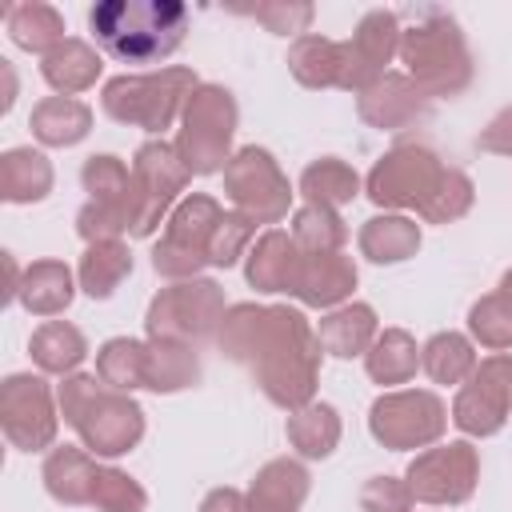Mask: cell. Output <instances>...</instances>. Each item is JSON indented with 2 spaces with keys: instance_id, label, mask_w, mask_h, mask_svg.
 <instances>
[{
  "instance_id": "obj_1",
  "label": "cell",
  "mask_w": 512,
  "mask_h": 512,
  "mask_svg": "<svg viewBox=\"0 0 512 512\" xmlns=\"http://www.w3.org/2000/svg\"><path fill=\"white\" fill-rule=\"evenodd\" d=\"M216 344L228 360L244 364L268 404L296 412L316 400L320 340L312 320L292 304H228Z\"/></svg>"
},
{
  "instance_id": "obj_36",
  "label": "cell",
  "mask_w": 512,
  "mask_h": 512,
  "mask_svg": "<svg viewBox=\"0 0 512 512\" xmlns=\"http://www.w3.org/2000/svg\"><path fill=\"white\" fill-rule=\"evenodd\" d=\"M364 192L360 172L340 160V156H320L300 172V196L304 204H320V208H344Z\"/></svg>"
},
{
  "instance_id": "obj_45",
  "label": "cell",
  "mask_w": 512,
  "mask_h": 512,
  "mask_svg": "<svg viewBox=\"0 0 512 512\" xmlns=\"http://www.w3.org/2000/svg\"><path fill=\"white\" fill-rule=\"evenodd\" d=\"M416 496L404 476H368L360 488V512H412Z\"/></svg>"
},
{
  "instance_id": "obj_31",
  "label": "cell",
  "mask_w": 512,
  "mask_h": 512,
  "mask_svg": "<svg viewBox=\"0 0 512 512\" xmlns=\"http://www.w3.org/2000/svg\"><path fill=\"white\" fill-rule=\"evenodd\" d=\"M364 372L372 384L380 388H396L408 384L420 372V344L408 328H380V336L372 340V348L364 352Z\"/></svg>"
},
{
  "instance_id": "obj_29",
  "label": "cell",
  "mask_w": 512,
  "mask_h": 512,
  "mask_svg": "<svg viewBox=\"0 0 512 512\" xmlns=\"http://www.w3.org/2000/svg\"><path fill=\"white\" fill-rule=\"evenodd\" d=\"M284 432H288V444L296 448L300 460H328V456L340 448L344 420H340L336 404H328V400H312V404L288 412Z\"/></svg>"
},
{
  "instance_id": "obj_7",
  "label": "cell",
  "mask_w": 512,
  "mask_h": 512,
  "mask_svg": "<svg viewBox=\"0 0 512 512\" xmlns=\"http://www.w3.org/2000/svg\"><path fill=\"white\" fill-rule=\"evenodd\" d=\"M228 312L224 288L212 276H192L164 284L144 312V332L148 340H180V344H200L220 332V320Z\"/></svg>"
},
{
  "instance_id": "obj_25",
  "label": "cell",
  "mask_w": 512,
  "mask_h": 512,
  "mask_svg": "<svg viewBox=\"0 0 512 512\" xmlns=\"http://www.w3.org/2000/svg\"><path fill=\"white\" fill-rule=\"evenodd\" d=\"M76 272L64 264V260H32L24 268V280H20V296L16 304L28 312V316H40V320H52L60 316L72 300H76Z\"/></svg>"
},
{
  "instance_id": "obj_11",
  "label": "cell",
  "mask_w": 512,
  "mask_h": 512,
  "mask_svg": "<svg viewBox=\"0 0 512 512\" xmlns=\"http://www.w3.org/2000/svg\"><path fill=\"white\" fill-rule=\"evenodd\" d=\"M0 428L4 440L20 452H52L60 432L56 388L44 372H12L0 384Z\"/></svg>"
},
{
  "instance_id": "obj_3",
  "label": "cell",
  "mask_w": 512,
  "mask_h": 512,
  "mask_svg": "<svg viewBox=\"0 0 512 512\" xmlns=\"http://www.w3.org/2000/svg\"><path fill=\"white\" fill-rule=\"evenodd\" d=\"M60 420L96 460L128 456L144 440V408L132 392L108 388L96 372H72L56 384Z\"/></svg>"
},
{
  "instance_id": "obj_6",
  "label": "cell",
  "mask_w": 512,
  "mask_h": 512,
  "mask_svg": "<svg viewBox=\"0 0 512 512\" xmlns=\"http://www.w3.org/2000/svg\"><path fill=\"white\" fill-rule=\"evenodd\" d=\"M240 124V108L236 96L224 84H200L184 112H180V128H176V152L184 160V168L192 176H212L224 172L232 160V136Z\"/></svg>"
},
{
  "instance_id": "obj_20",
  "label": "cell",
  "mask_w": 512,
  "mask_h": 512,
  "mask_svg": "<svg viewBox=\"0 0 512 512\" xmlns=\"http://www.w3.org/2000/svg\"><path fill=\"white\" fill-rule=\"evenodd\" d=\"M100 468H104V464H96V456H92L84 444H56L52 452H44L40 480H44V492H48L56 504L80 508V504H92Z\"/></svg>"
},
{
  "instance_id": "obj_28",
  "label": "cell",
  "mask_w": 512,
  "mask_h": 512,
  "mask_svg": "<svg viewBox=\"0 0 512 512\" xmlns=\"http://www.w3.org/2000/svg\"><path fill=\"white\" fill-rule=\"evenodd\" d=\"M28 356H32V364H36V372L64 380V376L80 372V364H84V356H88V340H84V332H80L76 324H68V320H44V324H36L32 336H28Z\"/></svg>"
},
{
  "instance_id": "obj_27",
  "label": "cell",
  "mask_w": 512,
  "mask_h": 512,
  "mask_svg": "<svg viewBox=\"0 0 512 512\" xmlns=\"http://www.w3.org/2000/svg\"><path fill=\"white\" fill-rule=\"evenodd\" d=\"M100 72H104L100 52L88 40H80V36H68L64 44H56L40 60V76H44V84L56 96H80V92H88L100 80Z\"/></svg>"
},
{
  "instance_id": "obj_5",
  "label": "cell",
  "mask_w": 512,
  "mask_h": 512,
  "mask_svg": "<svg viewBox=\"0 0 512 512\" xmlns=\"http://www.w3.org/2000/svg\"><path fill=\"white\" fill-rule=\"evenodd\" d=\"M400 64L404 76L416 80V88L436 100V96H460L472 84V52L468 36L456 16L448 12H428L400 36Z\"/></svg>"
},
{
  "instance_id": "obj_8",
  "label": "cell",
  "mask_w": 512,
  "mask_h": 512,
  "mask_svg": "<svg viewBox=\"0 0 512 512\" xmlns=\"http://www.w3.org/2000/svg\"><path fill=\"white\" fill-rule=\"evenodd\" d=\"M448 404L432 388H392L368 408V436L388 452H424L448 432Z\"/></svg>"
},
{
  "instance_id": "obj_16",
  "label": "cell",
  "mask_w": 512,
  "mask_h": 512,
  "mask_svg": "<svg viewBox=\"0 0 512 512\" xmlns=\"http://www.w3.org/2000/svg\"><path fill=\"white\" fill-rule=\"evenodd\" d=\"M400 20L388 8H372L360 16V24L352 28L348 40H340V92L360 96L364 88H372L388 64L400 56Z\"/></svg>"
},
{
  "instance_id": "obj_10",
  "label": "cell",
  "mask_w": 512,
  "mask_h": 512,
  "mask_svg": "<svg viewBox=\"0 0 512 512\" xmlns=\"http://www.w3.org/2000/svg\"><path fill=\"white\" fill-rule=\"evenodd\" d=\"M224 196L252 224H280L292 212L296 192H292L280 160L268 148L244 144L232 152V160L224 168Z\"/></svg>"
},
{
  "instance_id": "obj_46",
  "label": "cell",
  "mask_w": 512,
  "mask_h": 512,
  "mask_svg": "<svg viewBox=\"0 0 512 512\" xmlns=\"http://www.w3.org/2000/svg\"><path fill=\"white\" fill-rule=\"evenodd\" d=\"M476 148L480 152H492V156H512V104L500 108L476 136Z\"/></svg>"
},
{
  "instance_id": "obj_23",
  "label": "cell",
  "mask_w": 512,
  "mask_h": 512,
  "mask_svg": "<svg viewBox=\"0 0 512 512\" xmlns=\"http://www.w3.org/2000/svg\"><path fill=\"white\" fill-rule=\"evenodd\" d=\"M356 244H360V256L372 260V264H404L420 252L424 232L404 212H376L360 224Z\"/></svg>"
},
{
  "instance_id": "obj_39",
  "label": "cell",
  "mask_w": 512,
  "mask_h": 512,
  "mask_svg": "<svg viewBox=\"0 0 512 512\" xmlns=\"http://www.w3.org/2000/svg\"><path fill=\"white\" fill-rule=\"evenodd\" d=\"M292 240L300 244V252H344L348 244V224L336 208H320V204H300L292 212V224H288Z\"/></svg>"
},
{
  "instance_id": "obj_34",
  "label": "cell",
  "mask_w": 512,
  "mask_h": 512,
  "mask_svg": "<svg viewBox=\"0 0 512 512\" xmlns=\"http://www.w3.org/2000/svg\"><path fill=\"white\" fill-rule=\"evenodd\" d=\"M480 356H476V344L472 336L464 332H432L424 344H420V368L432 384H444V388H460L472 372H476Z\"/></svg>"
},
{
  "instance_id": "obj_43",
  "label": "cell",
  "mask_w": 512,
  "mask_h": 512,
  "mask_svg": "<svg viewBox=\"0 0 512 512\" xmlns=\"http://www.w3.org/2000/svg\"><path fill=\"white\" fill-rule=\"evenodd\" d=\"M92 508H100V512H148V492L124 468L104 464L100 480H96V492H92Z\"/></svg>"
},
{
  "instance_id": "obj_17",
  "label": "cell",
  "mask_w": 512,
  "mask_h": 512,
  "mask_svg": "<svg viewBox=\"0 0 512 512\" xmlns=\"http://www.w3.org/2000/svg\"><path fill=\"white\" fill-rule=\"evenodd\" d=\"M300 268H304V252L292 240V232H284V228H264L244 256L248 288L264 292V296H296Z\"/></svg>"
},
{
  "instance_id": "obj_24",
  "label": "cell",
  "mask_w": 512,
  "mask_h": 512,
  "mask_svg": "<svg viewBox=\"0 0 512 512\" xmlns=\"http://www.w3.org/2000/svg\"><path fill=\"white\" fill-rule=\"evenodd\" d=\"M80 184H84L88 200L108 204V208H120L132 220V232H136V224H140V192H136V180H132V164H124L112 152H96V156L84 160Z\"/></svg>"
},
{
  "instance_id": "obj_21",
  "label": "cell",
  "mask_w": 512,
  "mask_h": 512,
  "mask_svg": "<svg viewBox=\"0 0 512 512\" xmlns=\"http://www.w3.org/2000/svg\"><path fill=\"white\" fill-rule=\"evenodd\" d=\"M308 492H312V476H308L304 460L276 456L256 468V476L248 484V504H252V512H300Z\"/></svg>"
},
{
  "instance_id": "obj_48",
  "label": "cell",
  "mask_w": 512,
  "mask_h": 512,
  "mask_svg": "<svg viewBox=\"0 0 512 512\" xmlns=\"http://www.w3.org/2000/svg\"><path fill=\"white\" fill-rule=\"evenodd\" d=\"M500 292H504V296H508V300H512V268H508V272H504V276H500Z\"/></svg>"
},
{
  "instance_id": "obj_47",
  "label": "cell",
  "mask_w": 512,
  "mask_h": 512,
  "mask_svg": "<svg viewBox=\"0 0 512 512\" xmlns=\"http://www.w3.org/2000/svg\"><path fill=\"white\" fill-rule=\"evenodd\" d=\"M200 512H252V504H248V492L240 488H212L200 500Z\"/></svg>"
},
{
  "instance_id": "obj_30",
  "label": "cell",
  "mask_w": 512,
  "mask_h": 512,
  "mask_svg": "<svg viewBox=\"0 0 512 512\" xmlns=\"http://www.w3.org/2000/svg\"><path fill=\"white\" fill-rule=\"evenodd\" d=\"M92 108L80 96H44L32 116L28 128L44 148H72L92 132Z\"/></svg>"
},
{
  "instance_id": "obj_26",
  "label": "cell",
  "mask_w": 512,
  "mask_h": 512,
  "mask_svg": "<svg viewBox=\"0 0 512 512\" xmlns=\"http://www.w3.org/2000/svg\"><path fill=\"white\" fill-rule=\"evenodd\" d=\"M56 184V168L40 148H8L0 156V200L4 204H40Z\"/></svg>"
},
{
  "instance_id": "obj_13",
  "label": "cell",
  "mask_w": 512,
  "mask_h": 512,
  "mask_svg": "<svg viewBox=\"0 0 512 512\" xmlns=\"http://www.w3.org/2000/svg\"><path fill=\"white\" fill-rule=\"evenodd\" d=\"M448 164L428 148V144H396L388 148L364 176V196L384 208V212H404L420 208L428 192L436 188L440 172Z\"/></svg>"
},
{
  "instance_id": "obj_44",
  "label": "cell",
  "mask_w": 512,
  "mask_h": 512,
  "mask_svg": "<svg viewBox=\"0 0 512 512\" xmlns=\"http://www.w3.org/2000/svg\"><path fill=\"white\" fill-rule=\"evenodd\" d=\"M248 16H252L256 24H264L272 36H292V40H300V36H308L316 8H312L308 0H268V4L248 8Z\"/></svg>"
},
{
  "instance_id": "obj_40",
  "label": "cell",
  "mask_w": 512,
  "mask_h": 512,
  "mask_svg": "<svg viewBox=\"0 0 512 512\" xmlns=\"http://www.w3.org/2000/svg\"><path fill=\"white\" fill-rule=\"evenodd\" d=\"M472 204H476V184H472V176L464 172V168H444L440 172V180H436V188L428 192V200L416 208V216L420 220H428V224H456V220H464L468 212H472Z\"/></svg>"
},
{
  "instance_id": "obj_42",
  "label": "cell",
  "mask_w": 512,
  "mask_h": 512,
  "mask_svg": "<svg viewBox=\"0 0 512 512\" xmlns=\"http://www.w3.org/2000/svg\"><path fill=\"white\" fill-rule=\"evenodd\" d=\"M252 244H256V224L248 216H240L236 208H224V216L212 232V244H208V268H236Z\"/></svg>"
},
{
  "instance_id": "obj_37",
  "label": "cell",
  "mask_w": 512,
  "mask_h": 512,
  "mask_svg": "<svg viewBox=\"0 0 512 512\" xmlns=\"http://www.w3.org/2000/svg\"><path fill=\"white\" fill-rule=\"evenodd\" d=\"M288 72L296 84L324 92V88H340V40L308 32L300 40H292L288 48Z\"/></svg>"
},
{
  "instance_id": "obj_9",
  "label": "cell",
  "mask_w": 512,
  "mask_h": 512,
  "mask_svg": "<svg viewBox=\"0 0 512 512\" xmlns=\"http://www.w3.org/2000/svg\"><path fill=\"white\" fill-rule=\"evenodd\" d=\"M224 216V204L208 192H188L164 220L160 240L152 244V268L164 280H192L208 268V244Z\"/></svg>"
},
{
  "instance_id": "obj_12",
  "label": "cell",
  "mask_w": 512,
  "mask_h": 512,
  "mask_svg": "<svg viewBox=\"0 0 512 512\" xmlns=\"http://www.w3.org/2000/svg\"><path fill=\"white\" fill-rule=\"evenodd\" d=\"M404 480H408L416 504L456 508V504L472 500V492L480 484V452L472 448V440L432 444L408 460Z\"/></svg>"
},
{
  "instance_id": "obj_14",
  "label": "cell",
  "mask_w": 512,
  "mask_h": 512,
  "mask_svg": "<svg viewBox=\"0 0 512 512\" xmlns=\"http://www.w3.org/2000/svg\"><path fill=\"white\" fill-rule=\"evenodd\" d=\"M452 424L472 436H496L512 416V352H492L452 396Z\"/></svg>"
},
{
  "instance_id": "obj_22",
  "label": "cell",
  "mask_w": 512,
  "mask_h": 512,
  "mask_svg": "<svg viewBox=\"0 0 512 512\" xmlns=\"http://www.w3.org/2000/svg\"><path fill=\"white\" fill-rule=\"evenodd\" d=\"M376 336H380V320H376V308L364 300H348V304L324 312L316 324V340H320L324 356H336V360L364 356Z\"/></svg>"
},
{
  "instance_id": "obj_38",
  "label": "cell",
  "mask_w": 512,
  "mask_h": 512,
  "mask_svg": "<svg viewBox=\"0 0 512 512\" xmlns=\"http://www.w3.org/2000/svg\"><path fill=\"white\" fill-rule=\"evenodd\" d=\"M144 360H148V340L112 336L96 348V376L116 392H136L144 388Z\"/></svg>"
},
{
  "instance_id": "obj_35",
  "label": "cell",
  "mask_w": 512,
  "mask_h": 512,
  "mask_svg": "<svg viewBox=\"0 0 512 512\" xmlns=\"http://www.w3.org/2000/svg\"><path fill=\"white\" fill-rule=\"evenodd\" d=\"M4 28H8V40L20 48V52H36L40 60L64 44V16L44 4V0H28V4H12L4 12Z\"/></svg>"
},
{
  "instance_id": "obj_19",
  "label": "cell",
  "mask_w": 512,
  "mask_h": 512,
  "mask_svg": "<svg viewBox=\"0 0 512 512\" xmlns=\"http://www.w3.org/2000/svg\"><path fill=\"white\" fill-rule=\"evenodd\" d=\"M360 284V272H356V260L344 256V252H304V268H300V284H296V300L304 308H320V312H332L340 304L352 300Z\"/></svg>"
},
{
  "instance_id": "obj_4",
  "label": "cell",
  "mask_w": 512,
  "mask_h": 512,
  "mask_svg": "<svg viewBox=\"0 0 512 512\" xmlns=\"http://www.w3.org/2000/svg\"><path fill=\"white\" fill-rule=\"evenodd\" d=\"M200 88L196 72L188 64H168V68H148V72H120L112 80H104L100 88V108L108 120L128 124V128H144L152 140L164 136L188 96Z\"/></svg>"
},
{
  "instance_id": "obj_33",
  "label": "cell",
  "mask_w": 512,
  "mask_h": 512,
  "mask_svg": "<svg viewBox=\"0 0 512 512\" xmlns=\"http://www.w3.org/2000/svg\"><path fill=\"white\" fill-rule=\"evenodd\" d=\"M132 276V248L124 240H96L84 244V256L76 264V284L92 300H108L124 280Z\"/></svg>"
},
{
  "instance_id": "obj_18",
  "label": "cell",
  "mask_w": 512,
  "mask_h": 512,
  "mask_svg": "<svg viewBox=\"0 0 512 512\" xmlns=\"http://www.w3.org/2000/svg\"><path fill=\"white\" fill-rule=\"evenodd\" d=\"M428 104H432V100L416 88L412 76H404V72H384L372 88H364V92L356 96V116H360L368 128H376V132H400V128H408V124L424 120V116H428Z\"/></svg>"
},
{
  "instance_id": "obj_32",
  "label": "cell",
  "mask_w": 512,
  "mask_h": 512,
  "mask_svg": "<svg viewBox=\"0 0 512 512\" xmlns=\"http://www.w3.org/2000/svg\"><path fill=\"white\" fill-rule=\"evenodd\" d=\"M200 384V356L196 344L180 340H148V360H144V388L156 396H172L184 388Z\"/></svg>"
},
{
  "instance_id": "obj_2",
  "label": "cell",
  "mask_w": 512,
  "mask_h": 512,
  "mask_svg": "<svg viewBox=\"0 0 512 512\" xmlns=\"http://www.w3.org/2000/svg\"><path fill=\"white\" fill-rule=\"evenodd\" d=\"M88 32L116 64H160L188 36L180 0H100L88 8Z\"/></svg>"
},
{
  "instance_id": "obj_41",
  "label": "cell",
  "mask_w": 512,
  "mask_h": 512,
  "mask_svg": "<svg viewBox=\"0 0 512 512\" xmlns=\"http://www.w3.org/2000/svg\"><path fill=\"white\" fill-rule=\"evenodd\" d=\"M468 336L488 352H512V300L500 288L468 308Z\"/></svg>"
},
{
  "instance_id": "obj_15",
  "label": "cell",
  "mask_w": 512,
  "mask_h": 512,
  "mask_svg": "<svg viewBox=\"0 0 512 512\" xmlns=\"http://www.w3.org/2000/svg\"><path fill=\"white\" fill-rule=\"evenodd\" d=\"M132 180L140 192V224H136V240H148L168 216L172 208L184 200V188L192 180V172L184 168L176 144H168L164 136L144 140L132 156Z\"/></svg>"
}]
</instances>
